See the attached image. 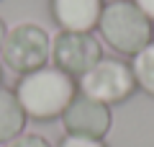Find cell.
<instances>
[{"label":"cell","mask_w":154,"mask_h":147,"mask_svg":"<svg viewBox=\"0 0 154 147\" xmlns=\"http://www.w3.org/2000/svg\"><path fill=\"white\" fill-rule=\"evenodd\" d=\"M75 96L77 80L54 65H44L33 72H26L16 83V98L21 109L26 111L28 119L41 124L59 119Z\"/></svg>","instance_id":"6da1fadb"},{"label":"cell","mask_w":154,"mask_h":147,"mask_svg":"<svg viewBox=\"0 0 154 147\" xmlns=\"http://www.w3.org/2000/svg\"><path fill=\"white\" fill-rule=\"evenodd\" d=\"M98 31L105 39V44L123 57L139 54L149 41H154V23L131 0H110V3H105Z\"/></svg>","instance_id":"7a4b0ae2"},{"label":"cell","mask_w":154,"mask_h":147,"mask_svg":"<svg viewBox=\"0 0 154 147\" xmlns=\"http://www.w3.org/2000/svg\"><path fill=\"white\" fill-rule=\"evenodd\" d=\"M0 60L18 75L51 65V36L38 23H16L3 39Z\"/></svg>","instance_id":"3957f363"},{"label":"cell","mask_w":154,"mask_h":147,"mask_svg":"<svg viewBox=\"0 0 154 147\" xmlns=\"http://www.w3.org/2000/svg\"><path fill=\"white\" fill-rule=\"evenodd\" d=\"M77 90L82 96L93 98V101L105 103V106H116V103L128 101L139 88H136V80H134V72H131L128 62L103 57L82 77H77Z\"/></svg>","instance_id":"277c9868"},{"label":"cell","mask_w":154,"mask_h":147,"mask_svg":"<svg viewBox=\"0 0 154 147\" xmlns=\"http://www.w3.org/2000/svg\"><path fill=\"white\" fill-rule=\"evenodd\" d=\"M103 60L98 36L88 31H57L51 36V65L69 77H82L93 65Z\"/></svg>","instance_id":"5b68a950"},{"label":"cell","mask_w":154,"mask_h":147,"mask_svg":"<svg viewBox=\"0 0 154 147\" xmlns=\"http://www.w3.org/2000/svg\"><path fill=\"white\" fill-rule=\"evenodd\" d=\"M59 119H62V126H64V134L90 137V139H105V134L110 132V124H113L110 106L93 101V98L82 96L80 90Z\"/></svg>","instance_id":"8992f818"},{"label":"cell","mask_w":154,"mask_h":147,"mask_svg":"<svg viewBox=\"0 0 154 147\" xmlns=\"http://www.w3.org/2000/svg\"><path fill=\"white\" fill-rule=\"evenodd\" d=\"M105 0H49V11L59 31L93 34L100 23Z\"/></svg>","instance_id":"52a82bcc"},{"label":"cell","mask_w":154,"mask_h":147,"mask_svg":"<svg viewBox=\"0 0 154 147\" xmlns=\"http://www.w3.org/2000/svg\"><path fill=\"white\" fill-rule=\"evenodd\" d=\"M26 121L28 116L18 103L16 90L0 85V145H8L16 137H21L26 129Z\"/></svg>","instance_id":"ba28073f"},{"label":"cell","mask_w":154,"mask_h":147,"mask_svg":"<svg viewBox=\"0 0 154 147\" xmlns=\"http://www.w3.org/2000/svg\"><path fill=\"white\" fill-rule=\"evenodd\" d=\"M128 65H131L136 88L154 98V41H149L139 54H134Z\"/></svg>","instance_id":"9c48e42d"},{"label":"cell","mask_w":154,"mask_h":147,"mask_svg":"<svg viewBox=\"0 0 154 147\" xmlns=\"http://www.w3.org/2000/svg\"><path fill=\"white\" fill-rule=\"evenodd\" d=\"M57 147H108L103 139H90V137H75V134H64L59 139Z\"/></svg>","instance_id":"30bf717a"},{"label":"cell","mask_w":154,"mask_h":147,"mask_svg":"<svg viewBox=\"0 0 154 147\" xmlns=\"http://www.w3.org/2000/svg\"><path fill=\"white\" fill-rule=\"evenodd\" d=\"M3 147H51V142L41 134H21V137H16L13 142H8Z\"/></svg>","instance_id":"8fae6325"},{"label":"cell","mask_w":154,"mask_h":147,"mask_svg":"<svg viewBox=\"0 0 154 147\" xmlns=\"http://www.w3.org/2000/svg\"><path fill=\"white\" fill-rule=\"evenodd\" d=\"M131 3H134V5H136L146 18H149V21L154 23V0H131Z\"/></svg>","instance_id":"7c38bea8"},{"label":"cell","mask_w":154,"mask_h":147,"mask_svg":"<svg viewBox=\"0 0 154 147\" xmlns=\"http://www.w3.org/2000/svg\"><path fill=\"white\" fill-rule=\"evenodd\" d=\"M5 34H8V28H5V23H3V18H0V47H3V39H5Z\"/></svg>","instance_id":"4fadbf2b"},{"label":"cell","mask_w":154,"mask_h":147,"mask_svg":"<svg viewBox=\"0 0 154 147\" xmlns=\"http://www.w3.org/2000/svg\"><path fill=\"white\" fill-rule=\"evenodd\" d=\"M0 80H3V72H0Z\"/></svg>","instance_id":"5bb4252c"}]
</instances>
